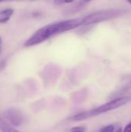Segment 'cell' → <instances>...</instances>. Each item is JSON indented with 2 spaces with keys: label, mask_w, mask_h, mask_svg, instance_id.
Returning <instances> with one entry per match:
<instances>
[{
  "label": "cell",
  "mask_w": 131,
  "mask_h": 132,
  "mask_svg": "<svg viewBox=\"0 0 131 132\" xmlns=\"http://www.w3.org/2000/svg\"><path fill=\"white\" fill-rule=\"evenodd\" d=\"M115 132H123V130H122V128H118V129H117V130Z\"/></svg>",
  "instance_id": "16"
},
{
  "label": "cell",
  "mask_w": 131,
  "mask_h": 132,
  "mask_svg": "<svg viewBox=\"0 0 131 132\" xmlns=\"http://www.w3.org/2000/svg\"><path fill=\"white\" fill-rule=\"evenodd\" d=\"M120 97H131L130 86H124V87L113 92L110 96V98L112 100Z\"/></svg>",
  "instance_id": "5"
},
{
  "label": "cell",
  "mask_w": 131,
  "mask_h": 132,
  "mask_svg": "<svg viewBox=\"0 0 131 132\" xmlns=\"http://www.w3.org/2000/svg\"><path fill=\"white\" fill-rule=\"evenodd\" d=\"M90 1H93V0H81V2H82L83 3H86V2H90Z\"/></svg>",
  "instance_id": "15"
},
{
  "label": "cell",
  "mask_w": 131,
  "mask_h": 132,
  "mask_svg": "<svg viewBox=\"0 0 131 132\" xmlns=\"http://www.w3.org/2000/svg\"><path fill=\"white\" fill-rule=\"evenodd\" d=\"M0 130L2 132H19L0 115Z\"/></svg>",
  "instance_id": "6"
},
{
  "label": "cell",
  "mask_w": 131,
  "mask_h": 132,
  "mask_svg": "<svg viewBox=\"0 0 131 132\" xmlns=\"http://www.w3.org/2000/svg\"><path fill=\"white\" fill-rule=\"evenodd\" d=\"M83 19H73L44 26L36 31L25 43L24 46L31 47L40 44L51 37L82 26Z\"/></svg>",
  "instance_id": "1"
},
{
  "label": "cell",
  "mask_w": 131,
  "mask_h": 132,
  "mask_svg": "<svg viewBox=\"0 0 131 132\" xmlns=\"http://www.w3.org/2000/svg\"><path fill=\"white\" fill-rule=\"evenodd\" d=\"M86 127L83 126H78V127H74L71 129V132H86Z\"/></svg>",
  "instance_id": "11"
},
{
  "label": "cell",
  "mask_w": 131,
  "mask_h": 132,
  "mask_svg": "<svg viewBox=\"0 0 131 132\" xmlns=\"http://www.w3.org/2000/svg\"><path fill=\"white\" fill-rule=\"evenodd\" d=\"M2 39L0 36V56L2 54Z\"/></svg>",
  "instance_id": "13"
},
{
  "label": "cell",
  "mask_w": 131,
  "mask_h": 132,
  "mask_svg": "<svg viewBox=\"0 0 131 132\" xmlns=\"http://www.w3.org/2000/svg\"><path fill=\"white\" fill-rule=\"evenodd\" d=\"M114 131V126L113 125H109L102 128L99 132H113Z\"/></svg>",
  "instance_id": "9"
},
{
  "label": "cell",
  "mask_w": 131,
  "mask_h": 132,
  "mask_svg": "<svg viewBox=\"0 0 131 132\" xmlns=\"http://www.w3.org/2000/svg\"><path fill=\"white\" fill-rule=\"evenodd\" d=\"M123 132H131V122L129 123L127 125H126V127L124 128Z\"/></svg>",
  "instance_id": "12"
},
{
  "label": "cell",
  "mask_w": 131,
  "mask_h": 132,
  "mask_svg": "<svg viewBox=\"0 0 131 132\" xmlns=\"http://www.w3.org/2000/svg\"><path fill=\"white\" fill-rule=\"evenodd\" d=\"M127 2H128L129 3H130V4H131V0H127Z\"/></svg>",
  "instance_id": "17"
},
{
  "label": "cell",
  "mask_w": 131,
  "mask_h": 132,
  "mask_svg": "<svg viewBox=\"0 0 131 132\" xmlns=\"http://www.w3.org/2000/svg\"><path fill=\"white\" fill-rule=\"evenodd\" d=\"M14 13L12 9H5L0 11V24L7 22Z\"/></svg>",
  "instance_id": "7"
},
{
  "label": "cell",
  "mask_w": 131,
  "mask_h": 132,
  "mask_svg": "<svg viewBox=\"0 0 131 132\" xmlns=\"http://www.w3.org/2000/svg\"><path fill=\"white\" fill-rule=\"evenodd\" d=\"M122 11L120 9H104L97 12H92L82 19V26H89L104 21H108L110 19H116L120 16Z\"/></svg>",
  "instance_id": "3"
},
{
  "label": "cell",
  "mask_w": 131,
  "mask_h": 132,
  "mask_svg": "<svg viewBox=\"0 0 131 132\" xmlns=\"http://www.w3.org/2000/svg\"><path fill=\"white\" fill-rule=\"evenodd\" d=\"M130 101H131V97H120V98L113 99L110 101H109L104 104H102V105H100V106H99L94 109H92V110L76 114L73 115L70 118V120L75 121H83V120H86L87 118L96 117V116L102 114L103 113H107V112H109L110 111H113L115 109H117V108L127 104Z\"/></svg>",
  "instance_id": "2"
},
{
  "label": "cell",
  "mask_w": 131,
  "mask_h": 132,
  "mask_svg": "<svg viewBox=\"0 0 131 132\" xmlns=\"http://www.w3.org/2000/svg\"><path fill=\"white\" fill-rule=\"evenodd\" d=\"M4 118L12 126H19L23 123L24 117L20 111L16 108H10L6 109L4 113Z\"/></svg>",
  "instance_id": "4"
},
{
  "label": "cell",
  "mask_w": 131,
  "mask_h": 132,
  "mask_svg": "<svg viewBox=\"0 0 131 132\" xmlns=\"http://www.w3.org/2000/svg\"><path fill=\"white\" fill-rule=\"evenodd\" d=\"M121 81L123 82L124 86H130L131 87V73L123 76Z\"/></svg>",
  "instance_id": "8"
},
{
  "label": "cell",
  "mask_w": 131,
  "mask_h": 132,
  "mask_svg": "<svg viewBox=\"0 0 131 132\" xmlns=\"http://www.w3.org/2000/svg\"><path fill=\"white\" fill-rule=\"evenodd\" d=\"M12 1H17V0H0V3L5 2H12Z\"/></svg>",
  "instance_id": "14"
},
{
  "label": "cell",
  "mask_w": 131,
  "mask_h": 132,
  "mask_svg": "<svg viewBox=\"0 0 131 132\" xmlns=\"http://www.w3.org/2000/svg\"><path fill=\"white\" fill-rule=\"evenodd\" d=\"M74 2L75 0H54V4L56 5H59L66 3H73Z\"/></svg>",
  "instance_id": "10"
}]
</instances>
